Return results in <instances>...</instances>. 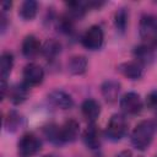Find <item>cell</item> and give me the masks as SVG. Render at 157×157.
<instances>
[{
	"label": "cell",
	"instance_id": "cell-15",
	"mask_svg": "<svg viewBox=\"0 0 157 157\" xmlns=\"http://www.w3.org/2000/svg\"><path fill=\"white\" fill-rule=\"evenodd\" d=\"M83 142L90 150H97L101 146V135L99 130L94 125V123L90 124L83 132Z\"/></svg>",
	"mask_w": 157,
	"mask_h": 157
},
{
	"label": "cell",
	"instance_id": "cell-5",
	"mask_svg": "<svg viewBox=\"0 0 157 157\" xmlns=\"http://www.w3.org/2000/svg\"><path fill=\"white\" fill-rule=\"evenodd\" d=\"M82 45L88 50H98L103 45L104 42V33L101 26L93 25L91 26L82 36Z\"/></svg>",
	"mask_w": 157,
	"mask_h": 157
},
{
	"label": "cell",
	"instance_id": "cell-23",
	"mask_svg": "<svg viewBox=\"0 0 157 157\" xmlns=\"http://www.w3.org/2000/svg\"><path fill=\"white\" fill-rule=\"evenodd\" d=\"M66 5L69 9V16L71 18H81L88 9V2L86 1H70Z\"/></svg>",
	"mask_w": 157,
	"mask_h": 157
},
{
	"label": "cell",
	"instance_id": "cell-29",
	"mask_svg": "<svg viewBox=\"0 0 157 157\" xmlns=\"http://www.w3.org/2000/svg\"><path fill=\"white\" fill-rule=\"evenodd\" d=\"M43 157H56V156H54V155H45V156H43Z\"/></svg>",
	"mask_w": 157,
	"mask_h": 157
},
{
	"label": "cell",
	"instance_id": "cell-8",
	"mask_svg": "<svg viewBox=\"0 0 157 157\" xmlns=\"http://www.w3.org/2000/svg\"><path fill=\"white\" fill-rule=\"evenodd\" d=\"M80 134V125L75 119L66 120L61 126H59V139L60 144L72 142L77 139Z\"/></svg>",
	"mask_w": 157,
	"mask_h": 157
},
{
	"label": "cell",
	"instance_id": "cell-19",
	"mask_svg": "<svg viewBox=\"0 0 157 157\" xmlns=\"http://www.w3.org/2000/svg\"><path fill=\"white\" fill-rule=\"evenodd\" d=\"M13 67V55L10 52H4L0 58V74L1 80H7Z\"/></svg>",
	"mask_w": 157,
	"mask_h": 157
},
{
	"label": "cell",
	"instance_id": "cell-21",
	"mask_svg": "<svg viewBox=\"0 0 157 157\" xmlns=\"http://www.w3.org/2000/svg\"><path fill=\"white\" fill-rule=\"evenodd\" d=\"M21 123H22L21 114L16 110H10L4 120V126L7 132H15L21 126Z\"/></svg>",
	"mask_w": 157,
	"mask_h": 157
},
{
	"label": "cell",
	"instance_id": "cell-16",
	"mask_svg": "<svg viewBox=\"0 0 157 157\" xmlns=\"http://www.w3.org/2000/svg\"><path fill=\"white\" fill-rule=\"evenodd\" d=\"M155 49L147 44H141V45H137L135 49H134V58L136 61H139L140 64L142 65H148L153 61L155 59Z\"/></svg>",
	"mask_w": 157,
	"mask_h": 157
},
{
	"label": "cell",
	"instance_id": "cell-6",
	"mask_svg": "<svg viewBox=\"0 0 157 157\" xmlns=\"http://www.w3.org/2000/svg\"><path fill=\"white\" fill-rule=\"evenodd\" d=\"M119 105L125 114H137L142 109V99L136 92H126L121 96Z\"/></svg>",
	"mask_w": 157,
	"mask_h": 157
},
{
	"label": "cell",
	"instance_id": "cell-1",
	"mask_svg": "<svg viewBox=\"0 0 157 157\" xmlns=\"http://www.w3.org/2000/svg\"><path fill=\"white\" fill-rule=\"evenodd\" d=\"M156 126L151 120L140 121L131 132V144L139 151H145L150 147L153 136H155Z\"/></svg>",
	"mask_w": 157,
	"mask_h": 157
},
{
	"label": "cell",
	"instance_id": "cell-30",
	"mask_svg": "<svg viewBox=\"0 0 157 157\" xmlns=\"http://www.w3.org/2000/svg\"><path fill=\"white\" fill-rule=\"evenodd\" d=\"M155 48H156V50H155V53H157V40L155 42Z\"/></svg>",
	"mask_w": 157,
	"mask_h": 157
},
{
	"label": "cell",
	"instance_id": "cell-25",
	"mask_svg": "<svg viewBox=\"0 0 157 157\" xmlns=\"http://www.w3.org/2000/svg\"><path fill=\"white\" fill-rule=\"evenodd\" d=\"M9 90H10V87L7 86V81L1 80V99H4L6 97V94H9Z\"/></svg>",
	"mask_w": 157,
	"mask_h": 157
},
{
	"label": "cell",
	"instance_id": "cell-10",
	"mask_svg": "<svg viewBox=\"0 0 157 157\" xmlns=\"http://www.w3.org/2000/svg\"><path fill=\"white\" fill-rule=\"evenodd\" d=\"M48 102L59 109H70L74 105L72 97L61 90H54L48 94Z\"/></svg>",
	"mask_w": 157,
	"mask_h": 157
},
{
	"label": "cell",
	"instance_id": "cell-13",
	"mask_svg": "<svg viewBox=\"0 0 157 157\" xmlns=\"http://www.w3.org/2000/svg\"><path fill=\"white\" fill-rule=\"evenodd\" d=\"M81 112H82V115L86 118V120H88L92 124L98 119L101 114V105L96 99L88 98L83 101V103L81 104Z\"/></svg>",
	"mask_w": 157,
	"mask_h": 157
},
{
	"label": "cell",
	"instance_id": "cell-26",
	"mask_svg": "<svg viewBox=\"0 0 157 157\" xmlns=\"http://www.w3.org/2000/svg\"><path fill=\"white\" fill-rule=\"evenodd\" d=\"M11 1H2L1 2V9H2V13H5L6 11H9L11 9Z\"/></svg>",
	"mask_w": 157,
	"mask_h": 157
},
{
	"label": "cell",
	"instance_id": "cell-24",
	"mask_svg": "<svg viewBox=\"0 0 157 157\" xmlns=\"http://www.w3.org/2000/svg\"><path fill=\"white\" fill-rule=\"evenodd\" d=\"M146 104L151 109H156L157 108V91H152V92H150L147 94V97H146Z\"/></svg>",
	"mask_w": 157,
	"mask_h": 157
},
{
	"label": "cell",
	"instance_id": "cell-3",
	"mask_svg": "<svg viewBox=\"0 0 157 157\" xmlns=\"http://www.w3.org/2000/svg\"><path fill=\"white\" fill-rule=\"evenodd\" d=\"M42 148V141L32 132L25 134L17 145V151L21 157H32L37 155Z\"/></svg>",
	"mask_w": 157,
	"mask_h": 157
},
{
	"label": "cell",
	"instance_id": "cell-11",
	"mask_svg": "<svg viewBox=\"0 0 157 157\" xmlns=\"http://www.w3.org/2000/svg\"><path fill=\"white\" fill-rule=\"evenodd\" d=\"M21 50H22L23 56L32 59V58L37 56L39 54V52H42V44L36 36L29 34V36L25 37V39L22 42Z\"/></svg>",
	"mask_w": 157,
	"mask_h": 157
},
{
	"label": "cell",
	"instance_id": "cell-7",
	"mask_svg": "<svg viewBox=\"0 0 157 157\" xmlns=\"http://www.w3.org/2000/svg\"><path fill=\"white\" fill-rule=\"evenodd\" d=\"M23 82L27 86H38L43 82L44 78V70L40 65L36 63H29L23 69Z\"/></svg>",
	"mask_w": 157,
	"mask_h": 157
},
{
	"label": "cell",
	"instance_id": "cell-9",
	"mask_svg": "<svg viewBox=\"0 0 157 157\" xmlns=\"http://www.w3.org/2000/svg\"><path fill=\"white\" fill-rule=\"evenodd\" d=\"M118 71L129 80H139L144 75V65L136 60L124 61L117 66Z\"/></svg>",
	"mask_w": 157,
	"mask_h": 157
},
{
	"label": "cell",
	"instance_id": "cell-22",
	"mask_svg": "<svg viewBox=\"0 0 157 157\" xmlns=\"http://www.w3.org/2000/svg\"><path fill=\"white\" fill-rule=\"evenodd\" d=\"M129 22V11L126 7H120L114 13V26L118 32L124 33Z\"/></svg>",
	"mask_w": 157,
	"mask_h": 157
},
{
	"label": "cell",
	"instance_id": "cell-27",
	"mask_svg": "<svg viewBox=\"0 0 157 157\" xmlns=\"http://www.w3.org/2000/svg\"><path fill=\"white\" fill-rule=\"evenodd\" d=\"M115 157H132V153H131V151H129V150H124V151L119 152Z\"/></svg>",
	"mask_w": 157,
	"mask_h": 157
},
{
	"label": "cell",
	"instance_id": "cell-2",
	"mask_svg": "<svg viewBox=\"0 0 157 157\" xmlns=\"http://www.w3.org/2000/svg\"><path fill=\"white\" fill-rule=\"evenodd\" d=\"M126 130H128V121L125 115L120 113H115L110 117L107 124L105 135L112 141H119L121 137H124Z\"/></svg>",
	"mask_w": 157,
	"mask_h": 157
},
{
	"label": "cell",
	"instance_id": "cell-17",
	"mask_svg": "<svg viewBox=\"0 0 157 157\" xmlns=\"http://www.w3.org/2000/svg\"><path fill=\"white\" fill-rule=\"evenodd\" d=\"M87 59L83 55H74L67 61V70L72 75H82L87 70Z\"/></svg>",
	"mask_w": 157,
	"mask_h": 157
},
{
	"label": "cell",
	"instance_id": "cell-18",
	"mask_svg": "<svg viewBox=\"0 0 157 157\" xmlns=\"http://www.w3.org/2000/svg\"><path fill=\"white\" fill-rule=\"evenodd\" d=\"M38 11V4L34 0H26L21 4L18 10V16L23 21H32L37 16Z\"/></svg>",
	"mask_w": 157,
	"mask_h": 157
},
{
	"label": "cell",
	"instance_id": "cell-12",
	"mask_svg": "<svg viewBox=\"0 0 157 157\" xmlns=\"http://www.w3.org/2000/svg\"><path fill=\"white\" fill-rule=\"evenodd\" d=\"M120 83L115 80H105L102 85H101V92H102V96L103 98L109 102V103H113L118 99L119 97V93H120Z\"/></svg>",
	"mask_w": 157,
	"mask_h": 157
},
{
	"label": "cell",
	"instance_id": "cell-28",
	"mask_svg": "<svg viewBox=\"0 0 157 157\" xmlns=\"http://www.w3.org/2000/svg\"><path fill=\"white\" fill-rule=\"evenodd\" d=\"M153 124H155V126H156V129H157V115H156V119H155V121H153Z\"/></svg>",
	"mask_w": 157,
	"mask_h": 157
},
{
	"label": "cell",
	"instance_id": "cell-4",
	"mask_svg": "<svg viewBox=\"0 0 157 157\" xmlns=\"http://www.w3.org/2000/svg\"><path fill=\"white\" fill-rule=\"evenodd\" d=\"M139 33L145 42L147 43L156 42L157 40V16L151 13L144 15L139 23Z\"/></svg>",
	"mask_w": 157,
	"mask_h": 157
},
{
	"label": "cell",
	"instance_id": "cell-20",
	"mask_svg": "<svg viewBox=\"0 0 157 157\" xmlns=\"http://www.w3.org/2000/svg\"><path fill=\"white\" fill-rule=\"evenodd\" d=\"M61 52V45L58 40L50 38L47 39L45 43L42 45V54L47 59H55Z\"/></svg>",
	"mask_w": 157,
	"mask_h": 157
},
{
	"label": "cell",
	"instance_id": "cell-14",
	"mask_svg": "<svg viewBox=\"0 0 157 157\" xmlns=\"http://www.w3.org/2000/svg\"><path fill=\"white\" fill-rule=\"evenodd\" d=\"M28 88H29V86H27L25 82L13 85L9 90V99L11 101V103L16 104V105L23 103L28 97V93H29Z\"/></svg>",
	"mask_w": 157,
	"mask_h": 157
}]
</instances>
